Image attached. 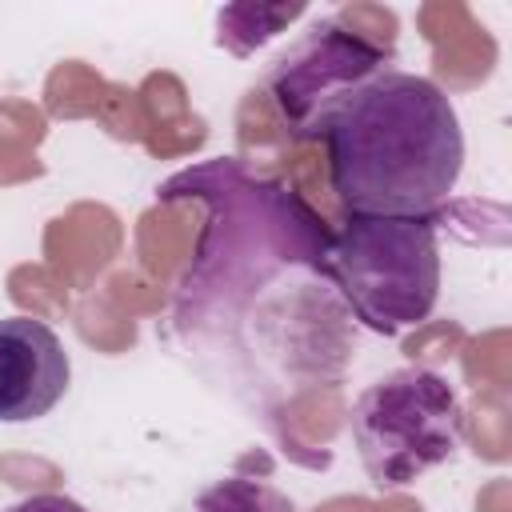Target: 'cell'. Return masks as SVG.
<instances>
[{
	"instance_id": "52a82bcc",
	"label": "cell",
	"mask_w": 512,
	"mask_h": 512,
	"mask_svg": "<svg viewBox=\"0 0 512 512\" xmlns=\"http://www.w3.org/2000/svg\"><path fill=\"white\" fill-rule=\"evenodd\" d=\"M4 512H88V508L76 504L72 496H60V492H36V496H24V500L8 504Z\"/></svg>"
},
{
	"instance_id": "5b68a950",
	"label": "cell",
	"mask_w": 512,
	"mask_h": 512,
	"mask_svg": "<svg viewBox=\"0 0 512 512\" xmlns=\"http://www.w3.org/2000/svg\"><path fill=\"white\" fill-rule=\"evenodd\" d=\"M68 380V352L44 320L0 316V424L48 416L68 392Z\"/></svg>"
},
{
	"instance_id": "7a4b0ae2",
	"label": "cell",
	"mask_w": 512,
	"mask_h": 512,
	"mask_svg": "<svg viewBox=\"0 0 512 512\" xmlns=\"http://www.w3.org/2000/svg\"><path fill=\"white\" fill-rule=\"evenodd\" d=\"M328 280L372 332L396 336L436 308L440 244L424 216H348L328 240Z\"/></svg>"
},
{
	"instance_id": "277c9868",
	"label": "cell",
	"mask_w": 512,
	"mask_h": 512,
	"mask_svg": "<svg viewBox=\"0 0 512 512\" xmlns=\"http://www.w3.org/2000/svg\"><path fill=\"white\" fill-rule=\"evenodd\" d=\"M384 48L348 32L340 20H320L288 56L276 60L272 100L296 132H312L316 120L348 88L384 72Z\"/></svg>"
},
{
	"instance_id": "3957f363",
	"label": "cell",
	"mask_w": 512,
	"mask_h": 512,
	"mask_svg": "<svg viewBox=\"0 0 512 512\" xmlns=\"http://www.w3.org/2000/svg\"><path fill=\"white\" fill-rule=\"evenodd\" d=\"M360 464L376 488H408L456 456L464 412L452 384L432 368H396L368 384L348 416Z\"/></svg>"
},
{
	"instance_id": "6da1fadb",
	"label": "cell",
	"mask_w": 512,
	"mask_h": 512,
	"mask_svg": "<svg viewBox=\"0 0 512 512\" xmlns=\"http://www.w3.org/2000/svg\"><path fill=\"white\" fill-rule=\"evenodd\" d=\"M328 180L348 216H424L452 196L464 132L448 92L416 72L384 68L348 88L316 120Z\"/></svg>"
},
{
	"instance_id": "8992f818",
	"label": "cell",
	"mask_w": 512,
	"mask_h": 512,
	"mask_svg": "<svg viewBox=\"0 0 512 512\" xmlns=\"http://www.w3.org/2000/svg\"><path fill=\"white\" fill-rule=\"evenodd\" d=\"M196 512H300V508L268 480L224 476L196 496Z\"/></svg>"
}]
</instances>
